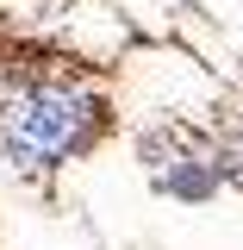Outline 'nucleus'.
I'll return each instance as SVG.
<instances>
[{
  "mask_svg": "<svg viewBox=\"0 0 243 250\" xmlns=\"http://www.w3.org/2000/svg\"><path fill=\"white\" fill-rule=\"evenodd\" d=\"M100 131H106V100L81 75L37 69V75H19L0 94V156L19 175L62 169L69 156L93 150Z\"/></svg>",
  "mask_w": 243,
  "mask_h": 250,
  "instance_id": "obj_1",
  "label": "nucleus"
},
{
  "mask_svg": "<svg viewBox=\"0 0 243 250\" xmlns=\"http://www.w3.org/2000/svg\"><path fill=\"white\" fill-rule=\"evenodd\" d=\"M218 156H224V182L243 188V119L231 125V131H218Z\"/></svg>",
  "mask_w": 243,
  "mask_h": 250,
  "instance_id": "obj_3",
  "label": "nucleus"
},
{
  "mask_svg": "<svg viewBox=\"0 0 243 250\" xmlns=\"http://www.w3.org/2000/svg\"><path fill=\"white\" fill-rule=\"evenodd\" d=\"M144 169H150V182L168 194V200H212L218 188H224V156H218V138L206 131H193V125H162L150 131L144 144Z\"/></svg>",
  "mask_w": 243,
  "mask_h": 250,
  "instance_id": "obj_2",
  "label": "nucleus"
}]
</instances>
